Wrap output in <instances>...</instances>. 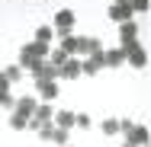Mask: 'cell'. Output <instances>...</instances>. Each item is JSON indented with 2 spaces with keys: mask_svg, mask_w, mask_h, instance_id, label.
<instances>
[{
  "mask_svg": "<svg viewBox=\"0 0 151 147\" xmlns=\"http://www.w3.org/2000/svg\"><path fill=\"white\" fill-rule=\"evenodd\" d=\"M52 121H55L58 128H68V131H71V128H74V112H55Z\"/></svg>",
  "mask_w": 151,
  "mask_h": 147,
  "instance_id": "cell-15",
  "label": "cell"
},
{
  "mask_svg": "<svg viewBox=\"0 0 151 147\" xmlns=\"http://www.w3.org/2000/svg\"><path fill=\"white\" fill-rule=\"evenodd\" d=\"M52 23H55V29H58V35H71V29H74V23H77V16H74V10H58Z\"/></svg>",
  "mask_w": 151,
  "mask_h": 147,
  "instance_id": "cell-3",
  "label": "cell"
},
{
  "mask_svg": "<svg viewBox=\"0 0 151 147\" xmlns=\"http://www.w3.org/2000/svg\"><path fill=\"white\" fill-rule=\"evenodd\" d=\"M61 51L68 55V58H81V55H87V35H61Z\"/></svg>",
  "mask_w": 151,
  "mask_h": 147,
  "instance_id": "cell-2",
  "label": "cell"
},
{
  "mask_svg": "<svg viewBox=\"0 0 151 147\" xmlns=\"http://www.w3.org/2000/svg\"><path fill=\"white\" fill-rule=\"evenodd\" d=\"M64 147H68V144H64Z\"/></svg>",
  "mask_w": 151,
  "mask_h": 147,
  "instance_id": "cell-25",
  "label": "cell"
},
{
  "mask_svg": "<svg viewBox=\"0 0 151 147\" xmlns=\"http://www.w3.org/2000/svg\"><path fill=\"white\" fill-rule=\"evenodd\" d=\"M35 89H39V99H45V102L58 99V83L55 80H35Z\"/></svg>",
  "mask_w": 151,
  "mask_h": 147,
  "instance_id": "cell-5",
  "label": "cell"
},
{
  "mask_svg": "<svg viewBox=\"0 0 151 147\" xmlns=\"http://www.w3.org/2000/svg\"><path fill=\"white\" fill-rule=\"evenodd\" d=\"M48 141H52V144H58V147H64V144H68V128H58V125H55Z\"/></svg>",
  "mask_w": 151,
  "mask_h": 147,
  "instance_id": "cell-16",
  "label": "cell"
},
{
  "mask_svg": "<svg viewBox=\"0 0 151 147\" xmlns=\"http://www.w3.org/2000/svg\"><path fill=\"white\" fill-rule=\"evenodd\" d=\"M122 147H135V144H129V141H125V144H122Z\"/></svg>",
  "mask_w": 151,
  "mask_h": 147,
  "instance_id": "cell-24",
  "label": "cell"
},
{
  "mask_svg": "<svg viewBox=\"0 0 151 147\" xmlns=\"http://www.w3.org/2000/svg\"><path fill=\"white\" fill-rule=\"evenodd\" d=\"M103 134H119V118H106L103 121Z\"/></svg>",
  "mask_w": 151,
  "mask_h": 147,
  "instance_id": "cell-20",
  "label": "cell"
},
{
  "mask_svg": "<svg viewBox=\"0 0 151 147\" xmlns=\"http://www.w3.org/2000/svg\"><path fill=\"white\" fill-rule=\"evenodd\" d=\"M48 51H52V45H42V42H29L23 48V55H29V58H48Z\"/></svg>",
  "mask_w": 151,
  "mask_h": 147,
  "instance_id": "cell-9",
  "label": "cell"
},
{
  "mask_svg": "<svg viewBox=\"0 0 151 147\" xmlns=\"http://www.w3.org/2000/svg\"><path fill=\"white\" fill-rule=\"evenodd\" d=\"M122 134H125L129 144H135V147H145V144H148V128H145V125H132V128H125Z\"/></svg>",
  "mask_w": 151,
  "mask_h": 147,
  "instance_id": "cell-4",
  "label": "cell"
},
{
  "mask_svg": "<svg viewBox=\"0 0 151 147\" xmlns=\"http://www.w3.org/2000/svg\"><path fill=\"white\" fill-rule=\"evenodd\" d=\"M13 102H16V99L10 96V83L0 77V106H3V109H13Z\"/></svg>",
  "mask_w": 151,
  "mask_h": 147,
  "instance_id": "cell-14",
  "label": "cell"
},
{
  "mask_svg": "<svg viewBox=\"0 0 151 147\" xmlns=\"http://www.w3.org/2000/svg\"><path fill=\"white\" fill-rule=\"evenodd\" d=\"M132 16L135 13H132L129 3H113L109 6V19H116V23H132Z\"/></svg>",
  "mask_w": 151,
  "mask_h": 147,
  "instance_id": "cell-6",
  "label": "cell"
},
{
  "mask_svg": "<svg viewBox=\"0 0 151 147\" xmlns=\"http://www.w3.org/2000/svg\"><path fill=\"white\" fill-rule=\"evenodd\" d=\"M0 77H3L6 83H16V80L23 77V67H19V64H10V67H3V70H0Z\"/></svg>",
  "mask_w": 151,
  "mask_h": 147,
  "instance_id": "cell-13",
  "label": "cell"
},
{
  "mask_svg": "<svg viewBox=\"0 0 151 147\" xmlns=\"http://www.w3.org/2000/svg\"><path fill=\"white\" fill-rule=\"evenodd\" d=\"M132 13H148V0H129Z\"/></svg>",
  "mask_w": 151,
  "mask_h": 147,
  "instance_id": "cell-22",
  "label": "cell"
},
{
  "mask_svg": "<svg viewBox=\"0 0 151 147\" xmlns=\"http://www.w3.org/2000/svg\"><path fill=\"white\" fill-rule=\"evenodd\" d=\"M35 42L52 45V26H39V29H35Z\"/></svg>",
  "mask_w": 151,
  "mask_h": 147,
  "instance_id": "cell-18",
  "label": "cell"
},
{
  "mask_svg": "<svg viewBox=\"0 0 151 147\" xmlns=\"http://www.w3.org/2000/svg\"><path fill=\"white\" fill-rule=\"evenodd\" d=\"M48 61H52V64H55V67H61V64H64V61H68V55H64V51H61V48H52V51H48Z\"/></svg>",
  "mask_w": 151,
  "mask_h": 147,
  "instance_id": "cell-19",
  "label": "cell"
},
{
  "mask_svg": "<svg viewBox=\"0 0 151 147\" xmlns=\"http://www.w3.org/2000/svg\"><path fill=\"white\" fill-rule=\"evenodd\" d=\"M61 77L77 80V77H81V61H77V58H68L64 64H61Z\"/></svg>",
  "mask_w": 151,
  "mask_h": 147,
  "instance_id": "cell-8",
  "label": "cell"
},
{
  "mask_svg": "<svg viewBox=\"0 0 151 147\" xmlns=\"http://www.w3.org/2000/svg\"><path fill=\"white\" fill-rule=\"evenodd\" d=\"M26 125H29V118L19 115V112H13V118H10V128H13V131H26Z\"/></svg>",
  "mask_w": 151,
  "mask_h": 147,
  "instance_id": "cell-17",
  "label": "cell"
},
{
  "mask_svg": "<svg viewBox=\"0 0 151 147\" xmlns=\"http://www.w3.org/2000/svg\"><path fill=\"white\" fill-rule=\"evenodd\" d=\"M32 118H39L42 125H48L52 118H55V112H52V102H39V109H35V115Z\"/></svg>",
  "mask_w": 151,
  "mask_h": 147,
  "instance_id": "cell-12",
  "label": "cell"
},
{
  "mask_svg": "<svg viewBox=\"0 0 151 147\" xmlns=\"http://www.w3.org/2000/svg\"><path fill=\"white\" fill-rule=\"evenodd\" d=\"M119 38H122V45L125 42H135L138 38V26L135 23H119Z\"/></svg>",
  "mask_w": 151,
  "mask_h": 147,
  "instance_id": "cell-10",
  "label": "cell"
},
{
  "mask_svg": "<svg viewBox=\"0 0 151 147\" xmlns=\"http://www.w3.org/2000/svg\"><path fill=\"white\" fill-rule=\"evenodd\" d=\"M74 128H90V115L87 112H74Z\"/></svg>",
  "mask_w": 151,
  "mask_h": 147,
  "instance_id": "cell-21",
  "label": "cell"
},
{
  "mask_svg": "<svg viewBox=\"0 0 151 147\" xmlns=\"http://www.w3.org/2000/svg\"><path fill=\"white\" fill-rule=\"evenodd\" d=\"M52 128H55V121H48V125H42V128L35 131V134H39L42 141H48V138H52Z\"/></svg>",
  "mask_w": 151,
  "mask_h": 147,
  "instance_id": "cell-23",
  "label": "cell"
},
{
  "mask_svg": "<svg viewBox=\"0 0 151 147\" xmlns=\"http://www.w3.org/2000/svg\"><path fill=\"white\" fill-rule=\"evenodd\" d=\"M122 55L129 61V67H135V70H142L145 64H148V51H145V45L135 38V42H125L122 45Z\"/></svg>",
  "mask_w": 151,
  "mask_h": 147,
  "instance_id": "cell-1",
  "label": "cell"
},
{
  "mask_svg": "<svg viewBox=\"0 0 151 147\" xmlns=\"http://www.w3.org/2000/svg\"><path fill=\"white\" fill-rule=\"evenodd\" d=\"M106 67H122L125 64V55H122V48H106Z\"/></svg>",
  "mask_w": 151,
  "mask_h": 147,
  "instance_id": "cell-11",
  "label": "cell"
},
{
  "mask_svg": "<svg viewBox=\"0 0 151 147\" xmlns=\"http://www.w3.org/2000/svg\"><path fill=\"white\" fill-rule=\"evenodd\" d=\"M13 109H16L19 115L32 118V115H35V109H39V99H32V96H23V99H16V102H13Z\"/></svg>",
  "mask_w": 151,
  "mask_h": 147,
  "instance_id": "cell-7",
  "label": "cell"
}]
</instances>
